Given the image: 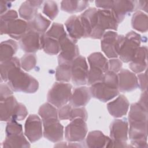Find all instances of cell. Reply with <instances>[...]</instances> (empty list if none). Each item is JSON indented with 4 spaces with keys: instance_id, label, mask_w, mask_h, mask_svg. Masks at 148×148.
<instances>
[{
    "instance_id": "cell-1",
    "label": "cell",
    "mask_w": 148,
    "mask_h": 148,
    "mask_svg": "<svg viewBox=\"0 0 148 148\" xmlns=\"http://www.w3.org/2000/svg\"><path fill=\"white\" fill-rule=\"evenodd\" d=\"M147 109L138 102L133 103L130 107L128 117V136L131 140H147Z\"/></svg>"
},
{
    "instance_id": "cell-2",
    "label": "cell",
    "mask_w": 148,
    "mask_h": 148,
    "mask_svg": "<svg viewBox=\"0 0 148 148\" xmlns=\"http://www.w3.org/2000/svg\"><path fill=\"white\" fill-rule=\"evenodd\" d=\"M90 91L92 97L106 102L119 94V80L116 73L108 71L104 73L102 82L90 86Z\"/></svg>"
},
{
    "instance_id": "cell-3",
    "label": "cell",
    "mask_w": 148,
    "mask_h": 148,
    "mask_svg": "<svg viewBox=\"0 0 148 148\" xmlns=\"http://www.w3.org/2000/svg\"><path fill=\"white\" fill-rule=\"evenodd\" d=\"M7 82L11 89L15 92L34 93L39 88L38 82L22 71L21 68H16L9 73Z\"/></svg>"
},
{
    "instance_id": "cell-4",
    "label": "cell",
    "mask_w": 148,
    "mask_h": 148,
    "mask_svg": "<svg viewBox=\"0 0 148 148\" xmlns=\"http://www.w3.org/2000/svg\"><path fill=\"white\" fill-rule=\"evenodd\" d=\"M72 86L69 83L56 82L47 93V101L57 108L65 105L72 94Z\"/></svg>"
},
{
    "instance_id": "cell-5",
    "label": "cell",
    "mask_w": 148,
    "mask_h": 148,
    "mask_svg": "<svg viewBox=\"0 0 148 148\" xmlns=\"http://www.w3.org/2000/svg\"><path fill=\"white\" fill-rule=\"evenodd\" d=\"M125 36L118 35L113 31L105 32L101 38V50L107 57L115 58L119 56Z\"/></svg>"
},
{
    "instance_id": "cell-6",
    "label": "cell",
    "mask_w": 148,
    "mask_h": 148,
    "mask_svg": "<svg viewBox=\"0 0 148 148\" xmlns=\"http://www.w3.org/2000/svg\"><path fill=\"white\" fill-rule=\"evenodd\" d=\"M140 43L141 36L139 34L133 31L128 32L124 37L119 53L120 60L124 62H130L140 47Z\"/></svg>"
},
{
    "instance_id": "cell-7",
    "label": "cell",
    "mask_w": 148,
    "mask_h": 148,
    "mask_svg": "<svg viewBox=\"0 0 148 148\" xmlns=\"http://www.w3.org/2000/svg\"><path fill=\"white\" fill-rule=\"evenodd\" d=\"M60 52L58 56V64H72V61L79 55V50L76 42L73 41L68 35L59 40Z\"/></svg>"
},
{
    "instance_id": "cell-8",
    "label": "cell",
    "mask_w": 148,
    "mask_h": 148,
    "mask_svg": "<svg viewBox=\"0 0 148 148\" xmlns=\"http://www.w3.org/2000/svg\"><path fill=\"white\" fill-rule=\"evenodd\" d=\"M88 128L86 121L81 118H76L65 128V138L69 142L83 141L86 136Z\"/></svg>"
},
{
    "instance_id": "cell-9",
    "label": "cell",
    "mask_w": 148,
    "mask_h": 148,
    "mask_svg": "<svg viewBox=\"0 0 148 148\" xmlns=\"http://www.w3.org/2000/svg\"><path fill=\"white\" fill-rule=\"evenodd\" d=\"M88 68L84 57L79 56L71 64V80L76 86L87 84Z\"/></svg>"
},
{
    "instance_id": "cell-10",
    "label": "cell",
    "mask_w": 148,
    "mask_h": 148,
    "mask_svg": "<svg viewBox=\"0 0 148 148\" xmlns=\"http://www.w3.org/2000/svg\"><path fill=\"white\" fill-rule=\"evenodd\" d=\"M43 134L45 138L52 142H58L62 140L64 127L58 118H50L42 120Z\"/></svg>"
},
{
    "instance_id": "cell-11",
    "label": "cell",
    "mask_w": 148,
    "mask_h": 148,
    "mask_svg": "<svg viewBox=\"0 0 148 148\" xmlns=\"http://www.w3.org/2000/svg\"><path fill=\"white\" fill-rule=\"evenodd\" d=\"M28 31V23L17 18L7 23L0 22L1 35L8 34L12 38L20 40Z\"/></svg>"
},
{
    "instance_id": "cell-12",
    "label": "cell",
    "mask_w": 148,
    "mask_h": 148,
    "mask_svg": "<svg viewBox=\"0 0 148 148\" xmlns=\"http://www.w3.org/2000/svg\"><path fill=\"white\" fill-rule=\"evenodd\" d=\"M42 121L38 115L31 114L28 116L25 123L24 134L30 142L34 143L42 138Z\"/></svg>"
},
{
    "instance_id": "cell-13",
    "label": "cell",
    "mask_w": 148,
    "mask_h": 148,
    "mask_svg": "<svg viewBox=\"0 0 148 148\" xmlns=\"http://www.w3.org/2000/svg\"><path fill=\"white\" fill-rule=\"evenodd\" d=\"M136 1H114L111 11L119 24L121 23L129 14L136 10Z\"/></svg>"
},
{
    "instance_id": "cell-14",
    "label": "cell",
    "mask_w": 148,
    "mask_h": 148,
    "mask_svg": "<svg viewBox=\"0 0 148 148\" xmlns=\"http://www.w3.org/2000/svg\"><path fill=\"white\" fill-rule=\"evenodd\" d=\"M117 76L119 90L121 92H130L139 87L137 76L133 72L127 69H121L118 72Z\"/></svg>"
},
{
    "instance_id": "cell-15",
    "label": "cell",
    "mask_w": 148,
    "mask_h": 148,
    "mask_svg": "<svg viewBox=\"0 0 148 148\" xmlns=\"http://www.w3.org/2000/svg\"><path fill=\"white\" fill-rule=\"evenodd\" d=\"M40 34L38 32L28 31L20 39V48L27 53H35L40 49Z\"/></svg>"
},
{
    "instance_id": "cell-16",
    "label": "cell",
    "mask_w": 148,
    "mask_h": 148,
    "mask_svg": "<svg viewBox=\"0 0 148 148\" xmlns=\"http://www.w3.org/2000/svg\"><path fill=\"white\" fill-rule=\"evenodd\" d=\"M128 123L125 118L114 120L110 125V136L113 140L127 142Z\"/></svg>"
},
{
    "instance_id": "cell-17",
    "label": "cell",
    "mask_w": 148,
    "mask_h": 148,
    "mask_svg": "<svg viewBox=\"0 0 148 148\" xmlns=\"http://www.w3.org/2000/svg\"><path fill=\"white\" fill-rule=\"evenodd\" d=\"M80 21L84 30V38H90L92 29L98 23V9L90 8L80 16Z\"/></svg>"
},
{
    "instance_id": "cell-18",
    "label": "cell",
    "mask_w": 148,
    "mask_h": 148,
    "mask_svg": "<svg viewBox=\"0 0 148 148\" xmlns=\"http://www.w3.org/2000/svg\"><path fill=\"white\" fill-rule=\"evenodd\" d=\"M129 102L124 95H120L114 100L107 104V109L111 116L120 118L127 113L129 109Z\"/></svg>"
},
{
    "instance_id": "cell-19",
    "label": "cell",
    "mask_w": 148,
    "mask_h": 148,
    "mask_svg": "<svg viewBox=\"0 0 148 148\" xmlns=\"http://www.w3.org/2000/svg\"><path fill=\"white\" fill-rule=\"evenodd\" d=\"M65 25L69 37L75 42L82 38H84V30L80 21V16H70L65 23Z\"/></svg>"
},
{
    "instance_id": "cell-20",
    "label": "cell",
    "mask_w": 148,
    "mask_h": 148,
    "mask_svg": "<svg viewBox=\"0 0 148 148\" xmlns=\"http://www.w3.org/2000/svg\"><path fill=\"white\" fill-rule=\"evenodd\" d=\"M147 48L146 46H140L134 57L130 62L129 67L134 73H139L145 71L147 68Z\"/></svg>"
},
{
    "instance_id": "cell-21",
    "label": "cell",
    "mask_w": 148,
    "mask_h": 148,
    "mask_svg": "<svg viewBox=\"0 0 148 148\" xmlns=\"http://www.w3.org/2000/svg\"><path fill=\"white\" fill-rule=\"evenodd\" d=\"M91 97L90 88L81 86L75 88L72 92L69 102L73 107H83L86 105Z\"/></svg>"
},
{
    "instance_id": "cell-22",
    "label": "cell",
    "mask_w": 148,
    "mask_h": 148,
    "mask_svg": "<svg viewBox=\"0 0 148 148\" xmlns=\"http://www.w3.org/2000/svg\"><path fill=\"white\" fill-rule=\"evenodd\" d=\"M18 102L13 95L0 101V119L1 121H12Z\"/></svg>"
},
{
    "instance_id": "cell-23",
    "label": "cell",
    "mask_w": 148,
    "mask_h": 148,
    "mask_svg": "<svg viewBox=\"0 0 148 148\" xmlns=\"http://www.w3.org/2000/svg\"><path fill=\"white\" fill-rule=\"evenodd\" d=\"M98 25L103 30L110 29L117 31L119 23L115 18L111 10L98 9Z\"/></svg>"
},
{
    "instance_id": "cell-24",
    "label": "cell",
    "mask_w": 148,
    "mask_h": 148,
    "mask_svg": "<svg viewBox=\"0 0 148 148\" xmlns=\"http://www.w3.org/2000/svg\"><path fill=\"white\" fill-rule=\"evenodd\" d=\"M43 3V1H25L18 9L20 16L28 21L32 20L38 14V10Z\"/></svg>"
},
{
    "instance_id": "cell-25",
    "label": "cell",
    "mask_w": 148,
    "mask_h": 148,
    "mask_svg": "<svg viewBox=\"0 0 148 148\" xmlns=\"http://www.w3.org/2000/svg\"><path fill=\"white\" fill-rule=\"evenodd\" d=\"M112 139L100 131H90L87 136L86 145L91 148L108 147Z\"/></svg>"
},
{
    "instance_id": "cell-26",
    "label": "cell",
    "mask_w": 148,
    "mask_h": 148,
    "mask_svg": "<svg viewBox=\"0 0 148 148\" xmlns=\"http://www.w3.org/2000/svg\"><path fill=\"white\" fill-rule=\"evenodd\" d=\"M28 23V31H33L39 34H44L51 24V21L42 14L37 15Z\"/></svg>"
},
{
    "instance_id": "cell-27",
    "label": "cell",
    "mask_w": 148,
    "mask_h": 148,
    "mask_svg": "<svg viewBox=\"0 0 148 148\" xmlns=\"http://www.w3.org/2000/svg\"><path fill=\"white\" fill-rule=\"evenodd\" d=\"M40 49L50 55H56L60 51L58 40L47 36L45 33L40 34Z\"/></svg>"
},
{
    "instance_id": "cell-28",
    "label": "cell",
    "mask_w": 148,
    "mask_h": 148,
    "mask_svg": "<svg viewBox=\"0 0 148 148\" xmlns=\"http://www.w3.org/2000/svg\"><path fill=\"white\" fill-rule=\"evenodd\" d=\"M2 147H29L30 144L26 139L23 133L17 135L6 136L5 139L2 143Z\"/></svg>"
},
{
    "instance_id": "cell-29",
    "label": "cell",
    "mask_w": 148,
    "mask_h": 148,
    "mask_svg": "<svg viewBox=\"0 0 148 148\" xmlns=\"http://www.w3.org/2000/svg\"><path fill=\"white\" fill-rule=\"evenodd\" d=\"M18 49L17 43L13 39L3 41L0 45V61L3 62L13 57Z\"/></svg>"
},
{
    "instance_id": "cell-30",
    "label": "cell",
    "mask_w": 148,
    "mask_h": 148,
    "mask_svg": "<svg viewBox=\"0 0 148 148\" xmlns=\"http://www.w3.org/2000/svg\"><path fill=\"white\" fill-rule=\"evenodd\" d=\"M18 68H21L20 60L16 57H13L9 60L1 62L0 65L1 82H8L9 73Z\"/></svg>"
},
{
    "instance_id": "cell-31",
    "label": "cell",
    "mask_w": 148,
    "mask_h": 148,
    "mask_svg": "<svg viewBox=\"0 0 148 148\" xmlns=\"http://www.w3.org/2000/svg\"><path fill=\"white\" fill-rule=\"evenodd\" d=\"M89 6V2L86 1H62L61 2L62 10L75 13L80 12L85 10Z\"/></svg>"
},
{
    "instance_id": "cell-32",
    "label": "cell",
    "mask_w": 148,
    "mask_h": 148,
    "mask_svg": "<svg viewBox=\"0 0 148 148\" xmlns=\"http://www.w3.org/2000/svg\"><path fill=\"white\" fill-rule=\"evenodd\" d=\"M131 25L134 29L141 32L148 29V17L146 13L140 10L136 11L131 18Z\"/></svg>"
},
{
    "instance_id": "cell-33",
    "label": "cell",
    "mask_w": 148,
    "mask_h": 148,
    "mask_svg": "<svg viewBox=\"0 0 148 148\" xmlns=\"http://www.w3.org/2000/svg\"><path fill=\"white\" fill-rule=\"evenodd\" d=\"M87 60L90 66L100 68L104 73L109 71L108 61L101 53H93L88 57Z\"/></svg>"
},
{
    "instance_id": "cell-34",
    "label": "cell",
    "mask_w": 148,
    "mask_h": 148,
    "mask_svg": "<svg viewBox=\"0 0 148 148\" xmlns=\"http://www.w3.org/2000/svg\"><path fill=\"white\" fill-rule=\"evenodd\" d=\"M56 79L60 82H68L71 79V64H58L56 71Z\"/></svg>"
},
{
    "instance_id": "cell-35",
    "label": "cell",
    "mask_w": 148,
    "mask_h": 148,
    "mask_svg": "<svg viewBox=\"0 0 148 148\" xmlns=\"http://www.w3.org/2000/svg\"><path fill=\"white\" fill-rule=\"evenodd\" d=\"M38 114L42 120L53 117L58 118L57 109L49 102L43 103L40 106L38 110Z\"/></svg>"
},
{
    "instance_id": "cell-36",
    "label": "cell",
    "mask_w": 148,
    "mask_h": 148,
    "mask_svg": "<svg viewBox=\"0 0 148 148\" xmlns=\"http://www.w3.org/2000/svg\"><path fill=\"white\" fill-rule=\"evenodd\" d=\"M45 34L57 40L67 35L63 25L58 23H53L49 29L45 32Z\"/></svg>"
},
{
    "instance_id": "cell-37",
    "label": "cell",
    "mask_w": 148,
    "mask_h": 148,
    "mask_svg": "<svg viewBox=\"0 0 148 148\" xmlns=\"http://www.w3.org/2000/svg\"><path fill=\"white\" fill-rule=\"evenodd\" d=\"M104 73L103 71L100 68L90 66V69H88V72L87 84L91 86L96 83L102 82Z\"/></svg>"
},
{
    "instance_id": "cell-38",
    "label": "cell",
    "mask_w": 148,
    "mask_h": 148,
    "mask_svg": "<svg viewBox=\"0 0 148 148\" xmlns=\"http://www.w3.org/2000/svg\"><path fill=\"white\" fill-rule=\"evenodd\" d=\"M21 68L25 71H30L33 69L36 64V57L34 53L24 54L20 60Z\"/></svg>"
},
{
    "instance_id": "cell-39",
    "label": "cell",
    "mask_w": 148,
    "mask_h": 148,
    "mask_svg": "<svg viewBox=\"0 0 148 148\" xmlns=\"http://www.w3.org/2000/svg\"><path fill=\"white\" fill-rule=\"evenodd\" d=\"M43 13L50 19L54 20L58 13L57 3L53 1H47L44 2Z\"/></svg>"
},
{
    "instance_id": "cell-40",
    "label": "cell",
    "mask_w": 148,
    "mask_h": 148,
    "mask_svg": "<svg viewBox=\"0 0 148 148\" xmlns=\"http://www.w3.org/2000/svg\"><path fill=\"white\" fill-rule=\"evenodd\" d=\"M6 136L17 135L23 133V127L21 124L17 121H9L7 123L5 129Z\"/></svg>"
},
{
    "instance_id": "cell-41",
    "label": "cell",
    "mask_w": 148,
    "mask_h": 148,
    "mask_svg": "<svg viewBox=\"0 0 148 148\" xmlns=\"http://www.w3.org/2000/svg\"><path fill=\"white\" fill-rule=\"evenodd\" d=\"M88 117V114L85 108L83 107H73L71 110L70 120L72 121L76 118H81L86 121Z\"/></svg>"
},
{
    "instance_id": "cell-42",
    "label": "cell",
    "mask_w": 148,
    "mask_h": 148,
    "mask_svg": "<svg viewBox=\"0 0 148 148\" xmlns=\"http://www.w3.org/2000/svg\"><path fill=\"white\" fill-rule=\"evenodd\" d=\"M27 114L28 110L25 105L21 103H18L12 121L23 120L27 117Z\"/></svg>"
},
{
    "instance_id": "cell-43",
    "label": "cell",
    "mask_w": 148,
    "mask_h": 148,
    "mask_svg": "<svg viewBox=\"0 0 148 148\" xmlns=\"http://www.w3.org/2000/svg\"><path fill=\"white\" fill-rule=\"evenodd\" d=\"M72 106L70 104H65L59 108L58 111V119L60 120H69Z\"/></svg>"
},
{
    "instance_id": "cell-44",
    "label": "cell",
    "mask_w": 148,
    "mask_h": 148,
    "mask_svg": "<svg viewBox=\"0 0 148 148\" xmlns=\"http://www.w3.org/2000/svg\"><path fill=\"white\" fill-rule=\"evenodd\" d=\"M18 17V14L14 10H9L6 13L1 15L0 22L7 23L10 21L17 19Z\"/></svg>"
},
{
    "instance_id": "cell-45",
    "label": "cell",
    "mask_w": 148,
    "mask_h": 148,
    "mask_svg": "<svg viewBox=\"0 0 148 148\" xmlns=\"http://www.w3.org/2000/svg\"><path fill=\"white\" fill-rule=\"evenodd\" d=\"M109 64V71L114 72L115 73H118L122 67V61L120 59L112 58L108 61Z\"/></svg>"
},
{
    "instance_id": "cell-46",
    "label": "cell",
    "mask_w": 148,
    "mask_h": 148,
    "mask_svg": "<svg viewBox=\"0 0 148 148\" xmlns=\"http://www.w3.org/2000/svg\"><path fill=\"white\" fill-rule=\"evenodd\" d=\"M13 91L8 84L1 83L0 85V101L13 95Z\"/></svg>"
},
{
    "instance_id": "cell-47",
    "label": "cell",
    "mask_w": 148,
    "mask_h": 148,
    "mask_svg": "<svg viewBox=\"0 0 148 148\" xmlns=\"http://www.w3.org/2000/svg\"><path fill=\"white\" fill-rule=\"evenodd\" d=\"M138 86L142 91L147 90V73L146 71L145 73H139L137 76Z\"/></svg>"
},
{
    "instance_id": "cell-48",
    "label": "cell",
    "mask_w": 148,
    "mask_h": 148,
    "mask_svg": "<svg viewBox=\"0 0 148 148\" xmlns=\"http://www.w3.org/2000/svg\"><path fill=\"white\" fill-rule=\"evenodd\" d=\"M114 1L105 0V1H95V4L97 8H101L102 9L111 10Z\"/></svg>"
},
{
    "instance_id": "cell-49",
    "label": "cell",
    "mask_w": 148,
    "mask_h": 148,
    "mask_svg": "<svg viewBox=\"0 0 148 148\" xmlns=\"http://www.w3.org/2000/svg\"><path fill=\"white\" fill-rule=\"evenodd\" d=\"M132 147V145L127 144V142L124 141H117L111 140L108 147Z\"/></svg>"
},
{
    "instance_id": "cell-50",
    "label": "cell",
    "mask_w": 148,
    "mask_h": 148,
    "mask_svg": "<svg viewBox=\"0 0 148 148\" xmlns=\"http://www.w3.org/2000/svg\"><path fill=\"white\" fill-rule=\"evenodd\" d=\"M0 6H1V15L3 14V13L8 12V9L12 6V2L11 1H0Z\"/></svg>"
},
{
    "instance_id": "cell-51",
    "label": "cell",
    "mask_w": 148,
    "mask_h": 148,
    "mask_svg": "<svg viewBox=\"0 0 148 148\" xmlns=\"http://www.w3.org/2000/svg\"><path fill=\"white\" fill-rule=\"evenodd\" d=\"M138 103L146 109H147V90L143 91L140 95Z\"/></svg>"
},
{
    "instance_id": "cell-52",
    "label": "cell",
    "mask_w": 148,
    "mask_h": 148,
    "mask_svg": "<svg viewBox=\"0 0 148 148\" xmlns=\"http://www.w3.org/2000/svg\"><path fill=\"white\" fill-rule=\"evenodd\" d=\"M147 1H137L136 9H139V10H142L146 12L147 11Z\"/></svg>"
}]
</instances>
